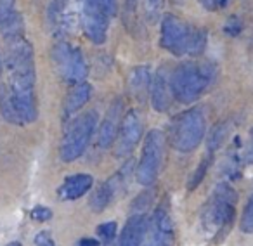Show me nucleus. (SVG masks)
Segmentation results:
<instances>
[{
	"mask_svg": "<svg viewBox=\"0 0 253 246\" xmlns=\"http://www.w3.org/2000/svg\"><path fill=\"white\" fill-rule=\"evenodd\" d=\"M236 201H238L236 191L229 184H218L201 211L203 227L207 231L217 232L215 236L217 241L225 238V234H229L232 224H234Z\"/></svg>",
	"mask_w": 253,
	"mask_h": 246,
	"instance_id": "obj_4",
	"label": "nucleus"
},
{
	"mask_svg": "<svg viewBox=\"0 0 253 246\" xmlns=\"http://www.w3.org/2000/svg\"><path fill=\"white\" fill-rule=\"evenodd\" d=\"M239 32H241V21L236 16H231L224 25V33L229 37H236Z\"/></svg>",
	"mask_w": 253,
	"mask_h": 246,
	"instance_id": "obj_25",
	"label": "nucleus"
},
{
	"mask_svg": "<svg viewBox=\"0 0 253 246\" xmlns=\"http://www.w3.org/2000/svg\"><path fill=\"white\" fill-rule=\"evenodd\" d=\"M125 2H126V7H128V9L135 7V0H125Z\"/></svg>",
	"mask_w": 253,
	"mask_h": 246,
	"instance_id": "obj_32",
	"label": "nucleus"
},
{
	"mask_svg": "<svg viewBox=\"0 0 253 246\" xmlns=\"http://www.w3.org/2000/svg\"><path fill=\"white\" fill-rule=\"evenodd\" d=\"M250 163H253V128H252V141H250V148H248V155H246Z\"/></svg>",
	"mask_w": 253,
	"mask_h": 246,
	"instance_id": "obj_31",
	"label": "nucleus"
},
{
	"mask_svg": "<svg viewBox=\"0 0 253 246\" xmlns=\"http://www.w3.org/2000/svg\"><path fill=\"white\" fill-rule=\"evenodd\" d=\"M14 2L16 0H0V23L14 12Z\"/></svg>",
	"mask_w": 253,
	"mask_h": 246,
	"instance_id": "obj_26",
	"label": "nucleus"
},
{
	"mask_svg": "<svg viewBox=\"0 0 253 246\" xmlns=\"http://www.w3.org/2000/svg\"><path fill=\"white\" fill-rule=\"evenodd\" d=\"M30 215H32V218L37 222H47L52 218V210L47 206H35Z\"/></svg>",
	"mask_w": 253,
	"mask_h": 246,
	"instance_id": "obj_24",
	"label": "nucleus"
},
{
	"mask_svg": "<svg viewBox=\"0 0 253 246\" xmlns=\"http://www.w3.org/2000/svg\"><path fill=\"white\" fill-rule=\"evenodd\" d=\"M115 198L116 196H115V193H113L111 187H109V184L108 182L101 184V186L94 191V194H92V198H90L92 211H94V213H101V211L104 210Z\"/></svg>",
	"mask_w": 253,
	"mask_h": 246,
	"instance_id": "obj_18",
	"label": "nucleus"
},
{
	"mask_svg": "<svg viewBox=\"0 0 253 246\" xmlns=\"http://www.w3.org/2000/svg\"><path fill=\"white\" fill-rule=\"evenodd\" d=\"M142 130H144V125H142V118L137 109H130L125 116H122L118 141L115 146L116 158H125L134 151L142 137Z\"/></svg>",
	"mask_w": 253,
	"mask_h": 246,
	"instance_id": "obj_10",
	"label": "nucleus"
},
{
	"mask_svg": "<svg viewBox=\"0 0 253 246\" xmlns=\"http://www.w3.org/2000/svg\"><path fill=\"white\" fill-rule=\"evenodd\" d=\"M116 222H106V224H101L97 225V236L102 239L104 243H109L115 239L116 236Z\"/></svg>",
	"mask_w": 253,
	"mask_h": 246,
	"instance_id": "obj_23",
	"label": "nucleus"
},
{
	"mask_svg": "<svg viewBox=\"0 0 253 246\" xmlns=\"http://www.w3.org/2000/svg\"><path fill=\"white\" fill-rule=\"evenodd\" d=\"M94 179L88 173H75L70 175L63 182V186L59 187V198L63 201H75L78 198H82L84 194H87L92 189Z\"/></svg>",
	"mask_w": 253,
	"mask_h": 246,
	"instance_id": "obj_14",
	"label": "nucleus"
},
{
	"mask_svg": "<svg viewBox=\"0 0 253 246\" xmlns=\"http://www.w3.org/2000/svg\"><path fill=\"white\" fill-rule=\"evenodd\" d=\"M92 95V87L88 83H80V85H73L70 92H68L66 99H64V106H63V116L66 120L73 118V115H77L82 108L88 102Z\"/></svg>",
	"mask_w": 253,
	"mask_h": 246,
	"instance_id": "obj_16",
	"label": "nucleus"
},
{
	"mask_svg": "<svg viewBox=\"0 0 253 246\" xmlns=\"http://www.w3.org/2000/svg\"><path fill=\"white\" fill-rule=\"evenodd\" d=\"M170 73L169 68L162 66L156 71L155 78L151 80V88H149V97H151V106L155 111L163 113L170 108L172 102V90H170Z\"/></svg>",
	"mask_w": 253,
	"mask_h": 246,
	"instance_id": "obj_12",
	"label": "nucleus"
},
{
	"mask_svg": "<svg viewBox=\"0 0 253 246\" xmlns=\"http://www.w3.org/2000/svg\"><path fill=\"white\" fill-rule=\"evenodd\" d=\"M54 64L57 68V73L66 83L80 85L84 83L87 77V63L78 47H73L66 42H59L52 50Z\"/></svg>",
	"mask_w": 253,
	"mask_h": 246,
	"instance_id": "obj_8",
	"label": "nucleus"
},
{
	"mask_svg": "<svg viewBox=\"0 0 253 246\" xmlns=\"http://www.w3.org/2000/svg\"><path fill=\"white\" fill-rule=\"evenodd\" d=\"M225 134H227V130H225V123H218V125H215V128L211 130L210 137H208V151H217L218 148H220V144L224 142V137Z\"/></svg>",
	"mask_w": 253,
	"mask_h": 246,
	"instance_id": "obj_20",
	"label": "nucleus"
},
{
	"mask_svg": "<svg viewBox=\"0 0 253 246\" xmlns=\"http://www.w3.org/2000/svg\"><path fill=\"white\" fill-rule=\"evenodd\" d=\"M35 246H56V243H54L50 232L42 231L35 236Z\"/></svg>",
	"mask_w": 253,
	"mask_h": 246,
	"instance_id": "obj_28",
	"label": "nucleus"
},
{
	"mask_svg": "<svg viewBox=\"0 0 253 246\" xmlns=\"http://www.w3.org/2000/svg\"><path fill=\"white\" fill-rule=\"evenodd\" d=\"M207 134V120L201 108L180 113L170 127V144L179 153H191L201 144Z\"/></svg>",
	"mask_w": 253,
	"mask_h": 246,
	"instance_id": "obj_5",
	"label": "nucleus"
},
{
	"mask_svg": "<svg viewBox=\"0 0 253 246\" xmlns=\"http://www.w3.org/2000/svg\"><path fill=\"white\" fill-rule=\"evenodd\" d=\"M80 21L84 33L94 43H104L108 33V12L102 7L101 0H78Z\"/></svg>",
	"mask_w": 253,
	"mask_h": 246,
	"instance_id": "obj_9",
	"label": "nucleus"
},
{
	"mask_svg": "<svg viewBox=\"0 0 253 246\" xmlns=\"http://www.w3.org/2000/svg\"><path fill=\"white\" fill-rule=\"evenodd\" d=\"M0 113H2V116H4L9 123L23 125L18 116V111H16V108H14V101H12V95H11V90H9L7 83L0 85Z\"/></svg>",
	"mask_w": 253,
	"mask_h": 246,
	"instance_id": "obj_17",
	"label": "nucleus"
},
{
	"mask_svg": "<svg viewBox=\"0 0 253 246\" xmlns=\"http://www.w3.org/2000/svg\"><path fill=\"white\" fill-rule=\"evenodd\" d=\"M151 201H153L151 191H144L142 194H139L134 200V205H132V215H146Z\"/></svg>",
	"mask_w": 253,
	"mask_h": 246,
	"instance_id": "obj_21",
	"label": "nucleus"
},
{
	"mask_svg": "<svg viewBox=\"0 0 253 246\" xmlns=\"http://www.w3.org/2000/svg\"><path fill=\"white\" fill-rule=\"evenodd\" d=\"M165 160V135L158 128L148 132L142 144L141 160L135 170V180L141 186L148 187L158 179Z\"/></svg>",
	"mask_w": 253,
	"mask_h": 246,
	"instance_id": "obj_7",
	"label": "nucleus"
},
{
	"mask_svg": "<svg viewBox=\"0 0 253 246\" xmlns=\"http://www.w3.org/2000/svg\"><path fill=\"white\" fill-rule=\"evenodd\" d=\"M95 123H97V113L88 111L84 113L82 116H77L68 125L59 149V155L63 162L71 163L87 151L88 144H90L92 134L95 130Z\"/></svg>",
	"mask_w": 253,
	"mask_h": 246,
	"instance_id": "obj_6",
	"label": "nucleus"
},
{
	"mask_svg": "<svg viewBox=\"0 0 253 246\" xmlns=\"http://www.w3.org/2000/svg\"><path fill=\"white\" fill-rule=\"evenodd\" d=\"M200 2L207 11H218V9H224L227 5L229 0H200Z\"/></svg>",
	"mask_w": 253,
	"mask_h": 246,
	"instance_id": "obj_29",
	"label": "nucleus"
},
{
	"mask_svg": "<svg viewBox=\"0 0 253 246\" xmlns=\"http://www.w3.org/2000/svg\"><path fill=\"white\" fill-rule=\"evenodd\" d=\"M151 71L148 66L132 68L128 78H126V87H128L132 97H135L137 101H144V97L149 94V88H151Z\"/></svg>",
	"mask_w": 253,
	"mask_h": 246,
	"instance_id": "obj_15",
	"label": "nucleus"
},
{
	"mask_svg": "<svg viewBox=\"0 0 253 246\" xmlns=\"http://www.w3.org/2000/svg\"><path fill=\"white\" fill-rule=\"evenodd\" d=\"M7 246H21V243H18V241H12V243H9Z\"/></svg>",
	"mask_w": 253,
	"mask_h": 246,
	"instance_id": "obj_33",
	"label": "nucleus"
},
{
	"mask_svg": "<svg viewBox=\"0 0 253 246\" xmlns=\"http://www.w3.org/2000/svg\"><path fill=\"white\" fill-rule=\"evenodd\" d=\"M122 99H115L108 108V111H106V116L101 123V128H99V148L108 149L115 144V139L120 130V123H122Z\"/></svg>",
	"mask_w": 253,
	"mask_h": 246,
	"instance_id": "obj_11",
	"label": "nucleus"
},
{
	"mask_svg": "<svg viewBox=\"0 0 253 246\" xmlns=\"http://www.w3.org/2000/svg\"><path fill=\"white\" fill-rule=\"evenodd\" d=\"M5 68L9 73L7 85L19 120L25 125L37 120L33 47L23 35L5 40Z\"/></svg>",
	"mask_w": 253,
	"mask_h": 246,
	"instance_id": "obj_1",
	"label": "nucleus"
},
{
	"mask_svg": "<svg viewBox=\"0 0 253 246\" xmlns=\"http://www.w3.org/2000/svg\"><path fill=\"white\" fill-rule=\"evenodd\" d=\"M77 246H101V241L92 239V238H84L77 243Z\"/></svg>",
	"mask_w": 253,
	"mask_h": 246,
	"instance_id": "obj_30",
	"label": "nucleus"
},
{
	"mask_svg": "<svg viewBox=\"0 0 253 246\" xmlns=\"http://www.w3.org/2000/svg\"><path fill=\"white\" fill-rule=\"evenodd\" d=\"M163 4H165V0H146V5H148V14L151 19H155L158 16V12L163 9Z\"/></svg>",
	"mask_w": 253,
	"mask_h": 246,
	"instance_id": "obj_27",
	"label": "nucleus"
},
{
	"mask_svg": "<svg viewBox=\"0 0 253 246\" xmlns=\"http://www.w3.org/2000/svg\"><path fill=\"white\" fill-rule=\"evenodd\" d=\"M148 232V218L146 215H130L120 234L118 246H142Z\"/></svg>",
	"mask_w": 253,
	"mask_h": 246,
	"instance_id": "obj_13",
	"label": "nucleus"
},
{
	"mask_svg": "<svg viewBox=\"0 0 253 246\" xmlns=\"http://www.w3.org/2000/svg\"><path fill=\"white\" fill-rule=\"evenodd\" d=\"M239 229H241L243 232H246V234H253V194L250 196L248 203L245 205Z\"/></svg>",
	"mask_w": 253,
	"mask_h": 246,
	"instance_id": "obj_19",
	"label": "nucleus"
},
{
	"mask_svg": "<svg viewBox=\"0 0 253 246\" xmlns=\"http://www.w3.org/2000/svg\"><path fill=\"white\" fill-rule=\"evenodd\" d=\"M210 162H211L210 156H205L203 162L196 166V170H194L193 177H191V180H189V189H196V187L203 182L205 175H207L208 168H210Z\"/></svg>",
	"mask_w": 253,
	"mask_h": 246,
	"instance_id": "obj_22",
	"label": "nucleus"
},
{
	"mask_svg": "<svg viewBox=\"0 0 253 246\" xmlns=\"http://www.w3.org/2000/svg\"><path fill=\"white\" fill-rule=\"evenodd\" d=\"M162 47L175 56H200L207 47V32L167 14L162 19Z\"/></svg>",
	"mask_w": 253,
	"mask_h": 246,
	"instance_id": "obj_3",
	"label": "nucleus"
},
{
	"mask_svg": "<svg viewBox=\"0 0 253 246\" xmlns=\"http://www.w3.org/2000/svg\"><path fill=\"white\" fill-rule=\"evenodd\" d=\"M0 70H2V63H0Z\"/></svg>",
	"mask_w": 253,
	"mask_h": 246,
	"instance_id": "obj_34",
	"label": "nucleus"
},
{
	"mask_svg": "<svg viewBox=\"0 0 253 246\" xmlns=\"http://www.w3.org/2000/svg\"><path fill=\"white\" fill-rule=\"evenodd\" d=\"M217 68L208 61H184L170 73L172 97L180 104H189L200 99L215 82Z\"/></svg>",
	"mask_w": 253,
	"mask_h": 246,
	"instance_id": "obj_2",
	"label": "nucleus"
}]
</instances>
